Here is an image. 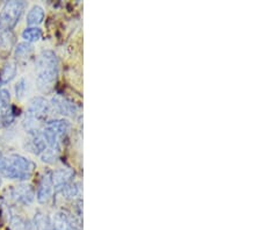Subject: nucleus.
<instances>
[{"label": "nucleus", "mask_w": 261, "mask_h": 230, "mask_svg": "<svg viewBox=\"0 0 261 230\" xmlns=\"http://www.w3.org/2000/svg\"><path fill=\"white\" fill-rule=\"evenodd\" d=\"M60 73V62L53 50H44L36 58V85L42 93L51 92Z\"/></svg>", "instance_id": "obj_1"}, {"label": "nucleus", "mask_w": 261, "mask_h": 230, "mask_svg": "<svg viewBox=\"0 0 261 230\" xmlns=\"http://www.w3.org/2000/svg\"><path fill=\"white\" fill-rule=\"evenodd\" d=\"M36 169V164L29 158L18 154L3 156L0 160V173L12 181H28Z\"/></svg>", "instance_id": "obj_2"}, {"label": "nucleus", "mask_w": 261, "mask_h": 230, "mask_svg": "<svg viewBox=\"0 0 261 230\" xmlns=\"http://www.w3.org/2000/svg\"><path fill=\"white\" fill-rule=\"evenodd\" d=\"M71 129V123L67 120L64 119H56L45 122L43 128L41 129L42 136L47 144V150L45 151L54 152L55 155H58L62 151L63 141L67 136Z\"/></svg>", "instance_id": "obj_3"}, {"label": "nucleus", "mask_w": 261, "mask_h": 230, "mask_svg": "<svg viewBox=\"0 0 261 230\" xmlns=\"http://www.w3.org/2000/svg\"><path fill=\"white\" fill-rule=\"evenodd\" d=\"M50 104L47 99L42 97L33 98L27 107L26 116L23 120L24 129L29 134H34L41 131V125L44 123L50 112Z\"/></svg>", "instance_id": "obj_4"}, {"label": "nucleus", "mask_w": 261, "mask_h": 230, "mask_svg": "<svg viewBox=\"0 0 261 230\" xmlns=\"http://www.w3.org/2000/svg\"><path fill=\"white\" fill-rule=\"evenodd\" d=\"M24 8V2H7L0 11V32H11L19 23Z\"/></svg>", "instance_id": "obj_5"}, {"label": "nucleus", "mask_w": 261, "mask_h": 230, "mask_svg": "<svg viewBox=\"0 0 261 230\" xmlns=\"http://www.w3.org/2000/svg\"><path fill=\"white\" fill-rule=\"evenodd\" d=\"M15 119L11 105V94L7 89H0V129L7 128Z\"/></svg>", "instance_id": "obj_6"}, {"label": "nucleus", "mask_w": 261, "mask_h": 230, "mask_svg": "<svg viewBox=\"0 0 261 230\" xmlns=\"http://www.w3.org/2000/svg\"><path fill=\"white\" fill-rule=\"evenodd\" d=\"M54 184H53V173L48 171L42 175L36 192V199L40 203H47L54 194Z\"/></svg>", "instance_id": "obj_7"}, {"label": "nucleus", "mask_w": 261, "mask_h": 230, "mask_svg": "<svg viewBox=\"0 0 261 230\" xmlns=\"http://www.w3.org/2000/svg\"><path fill=\"white\" fill-rule=\"evenodd\" d=\"M73 171L67 169V167H62V169L55 171L53 173V184L55 192L61 193L63 190H65L71 183H73Z\"/></svg>", "instance_id": "obj_8"}, {"label": "nucleus", "mask_w": 261, "mask_h": 230, "mask_svg": "<svg viewBox=\"0 0 261 230\" xmlns=\"http://www.w3.org/2000/svg\"><path fill=\"white\" fill-rule=\"evenodd\" d=\"M50 107H53V110L57 113V114L65 115V116H74L77 113V107L75 105L62 97H55L53 99Z\"/></svg>", "instance_id": "obj_9"}, {"label": "nucleus", "mask_w": 261, "mask_h": 230, "mask_svg": "<svg viewBox=\"0 0 261 230\" xmlns=\"http://www.w3.org/2000/svg\"><path fill=\"white\" fill-rule=\"evenodd\" d=\"M53 230H79L74 219L64 212L57 213L51 219Z\"/></svg>", "instance_id": "obj_10"}, {"label": "nucleus", "mask_w": 261, "mask_h": 230, "mask_svg": "<svg viewBox=\"0 0 261 230\" xmlns=\"http://www.w3.org/2000/svg\"><path fill=\"white\" fill-rule=\"evenodd\" d=\"M13 196L18 202L23 205L32 203L35 198V193L32 186L29 185H19L13 188Z\"/></svg>", "instance_id": "obj_11"}, {"label": "nucleus", "mask_w": 261, "mask_h": 230, "mask_svg": "<svg viewBox=\"0 0 261 230\" xmlns=\"http://www.w3.org/2000/svg\"><path fill=\"white\" fill-rule=\"evenodd\" d=\"M44 15L45 13L43 8L39 5H34L26 16V22L29 27H37L43 22Z\"/></svg>", "instance_id": "obj_12"}, {"label": "nucleus", "mask_w": 261, "mask_h": 230, "mask_svg": "<svg viewBox=\"0 0 261 230\" xmlns=\"http://www.w3.org/2000/svg\"><path fill=\"white\" fill-rule=\"evenodd\" d=\"M18 65L15 62H7L0 70V84H7L16 76Z\"/></svg>", "instance_id": "obj_13"}, {"label": "nucleus", "mask_w": 261, "mask_h": 230, "mask_svg": "<svg viewBox=\"0 0 261 230\" xmlns=\"http://www.w3.org/2000/svg\"><path fill=\"white\" fill-rule=\"evenodd\" d=\"M15 43V35L13 32H0V50L10 53Z\"/></svg>", "instance_id": "obj_14"}, {"label": "nucleus", "mask_w": 261, "mask_h": 230, "mask_svg": "<svg viewBox=\"0 0 261 230\" xmlns=\"http://www.w3.org/2000/svg\"><path fill=\"white\" fill-rule=\"evenodd\" d=\"M43 32L39 27H28L22 32V39L27 43H33V42H37L42 39Z\"/></svg>", "instance_id": "obj_15"}, {"label": "nucleus", "mask_w": 261, "mask_h": 230, "mask_svg": "<svg viewBox=\"0 0 261 230\" xmlns=\"http://www.w3.org/2000/svg\"><path fill=\"white\" fill-rule=\"evenodd\" d=\"M34 52V48L31 43L27 42H20V43L15 47V57L18 60H27L31 57Z\"/></svg>", "instance_id": "obj_16"}, {"label": "nucleus", "mask_w": 261, "mask_h": 230, "mask_svg": "<svg viewBox=\"0 0 261 230\" xmlns=\"http://www.w3.org/2000/svg\"><path fill=\"white\" fill-rule=\"evenodd\" d=\"M34 223H35L36 230H53V224H51V219L48 217L43 213L39 212L35 215V219H34Z\"/></svg>", "instance_id": "obj_17"}, {"label": "nucleus", "mask_w": 261, "mask_h": 230, "mask_svg": "<svg viewBox=\"0 0 261 230\" xmlns=\"http://www.w3.org/2000/svg\"><path fill=\"white\" fill-rule=\"evenodd\" d=\"M27 89H28V82L24 78H21L18 82V84L15 85L16 98L22 99L27 93Z\"/></svg>", "instance_id": "obj_18"}, {"label": "nucleus", "mask_w": 261, "mask_h": 230, "mask_svg": "<svg viewBox=\"0 0 261 230\" xmlns=\"http://www.w3.org/2000/svg\"><path fill=\"white\" fill-rule=\"evenodd\" d=\"M3 156H4V155L2 154V151H0V160H2V158H3Z\"/></svg>", "instance_id": "obj_19"}]
</instances>
